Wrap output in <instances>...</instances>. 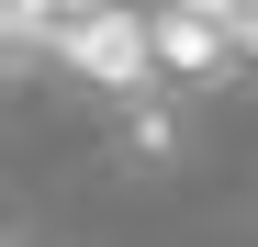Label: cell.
Listing matches in <instances>:
<instances>
[{"mask_svg": "<svg viewBox=\"0 0 258 247\" xmlns=\"http://www.w3.org/2000/svg\"><path fill=\"white\" fill-rule=\"evenodd\" d=\"M56 68H68V79H90V90H112V101H146V90H157V23L112 0L101 23H79L68 45H56Z\"/></svg>", "mask_w": 258, "mask_h": 247, "instance_id": "1", "label": "cell"}, {"mask_svg": "<svg viewBox=\"0 0 258 247\" xmlns=\"http://www.w3.org/2000/svg\"><path fill=\"white\" fill-rule=\"evenodd\" d=\"M247 45L225 23H191V12H157V79H180V90H213V79H236Z\"/></svg>", "mask_w": 258, "mask_h": 247, "instance_id": "2", "label": "cell"}, {"mask_svg": "<svg viewBox=\"0 0 258 247\" xmlns=\"http://www.w3.org/2000/svg\"><path fill=\"white\" fill-rule=\"evenodd\" d=\"M112 146L135 157V169H180L191 124H180V101H168V90H146V101H123V112H112Z\"/></svg>", "mask_w": 258, "mask_h": 247, "instance_id": "3", "label": "cell"}, {"mask_svg": "<svg viewBox=\"0 0 258 247\" xmlns=\"http://www.w3.org/2000/svg\"><path fill=\"white\" fill-rule=\"evenodd\" d=\"M112 0H0V34H12V56H45V45H68L79 23H101Z\"/></svg>", "mask_w": 258, "mask_h": 247, "instance_id": "4", "label": "cell"}, {"mask_svg": "<svg viewBox=\"0 0 258 247\" xmlns=\"http://www.w3.org/2000/svg\"><path fill=\"white\" fill-rule=\"evenodd\" d=\"M168 12H191V23H225V34H247V12H258V0H168Z\"/></svg>", "mask_w": 258, "mask_h": 247, "instance_id": "5", "label": "cell"}, {"mask_svg": "<svg viewBox=\"0 0 258 247\" xmlns=\"http://www.w3.org/2000/svg\"><path fill=\"white\" fill-rule=\"evenodd\" d=\"M236 45H247V68H258V12H247V34H236Z\"/></svg>", "mask_w": 258, "mask_h": 247, "instance_id": "6", "label": "cell"}]
</instances>
